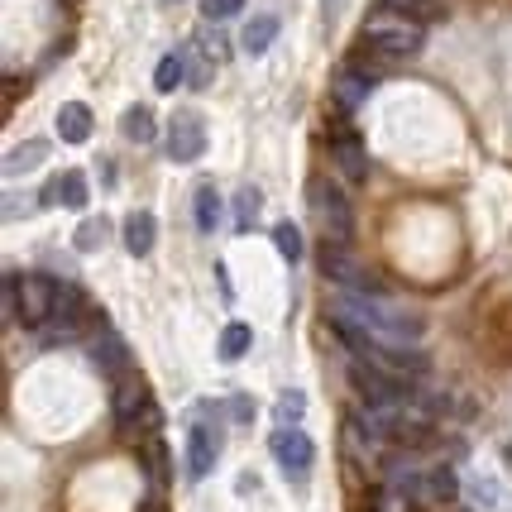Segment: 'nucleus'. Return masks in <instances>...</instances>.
Returning a JSON list of instances; mask_svg holds the SVG:
<instances>
[{
    "label": "nucleus",
    "instance_id": "obj_17",
    "mask_svg": "<svg viewBox=\"0 0 512 512\" xmlns=\"http://www.w3.org/2000/svg\"><path fill=\"white\" fill-rule=\"evenodd\" d=\"M369 91H374V77H364V72H340V77H335V101H340L345 111L364 106Z\"/></svg>",
    "mask_w": 512,
    "mask_h": 512
},
{
    "label": "nucleus",
    "instance_id": "obj_13",
    "mask_svg": "<svg viewBox=\"0 0 512 512\" xmlns=\"http://www.w3.org/2000/svg\"><path fill=\"white\" fill-rule=\"evenodd\" d=\"M91 106H82V101H67V106H58V139L63 144H87L91 139Z\"/></svg>",
    "mask_w": 512,
    "mask_h": 512
},
{
    "label": "nucleus",
    "instance_id": "obj_7",
    "mask_svg": "<svg viewBox=\"0 0 512 512\" xmlns=\"http://www.w3.org/2000/svg\"><path fill=\"white\" fill-rule=\"evenodd\" d=\"M316 264H321V273L331 278V283H340V288L350 292H379L374 283H369V273L350 259V249H340L335 240H326V245L316 249Z\"/></svg>",
    "mask_w": 512,
    "mask_h": 512
},
{
    "label": "nucleus",
    "instance_id": "obj_16",
    "mask_svg": "<svg viewBox=\"0 0 512 512\" xmlns=\"http://www.w3.org/2000/svg\"><path fill=\"white\" fill-rule=\"evenodd\" d=\"M120 134L130 139V144H154L158 139V120L149 106H130V111L120 115Z\"/></svg>",
    "mask_w": 512,
    "mask_h": 512
},
{
    "label": "nucleus",
    "instance_id": "obj_5",
    "mask_svg": "<svg viewBox=\"0 0 512 512\" xmlns=\"http://www.w3.org/2000/svg\"><path fill=\"white\" fill-rule=\"evenodd\" d=\"M350 383L364 393V402H369L374 412H383V407H402V402H407V383L388 379V374L369 369V364H359V359H350Z\"/></svg>",
    "mask_w": 512,
    "mask_h": 512
},
{
    "label": "nucleus",
    "instance_id": "obj_12",
    "mask_svg": "<svg viewBox=\"0 0 512 512\" xmlns=\"http://www.w3.org/2000/svg\"><path fill=\"white\" fill-rule=\"evenodd\" d=\"M331 158H335V168H340V173H345L350 182H364V178H369V154H364V144H359L355 134H335Z\"/></svg>",
    "mask_w": 512,
    "mask_h": 512
},
{
    "label": "nucleus",
    "instance_id": "obj_6",
    "mask_svg": "<svg viewBox=\"0 0 512 512\" xmlns=\"http://www.w3.org/2000/svg\"><path fill=\"white\" fill-rule=\"evenodd\" d=\"M206 154V120L197 111H178L168 120V158L173 163H197Z\"/></svg>",
    "mask_w": 512,
    "mask_h": 512
},
{
    "label": "nucleus",
    "instance_id": "obj_23",
    "mask_svg": "<svg viewBox=\"0 0 512 512\" xmlns=\"http://www.w3.org/2000/svg\"><path fill=\"white\" fill-rule=\"evenodd\" d=\"M273 245H278V254H283L288 264H302V230H297L292 221L273 225Z\"/></svg>",
    "mask_w": 512,
    "mask_h": 512
},
{
    "label": "nucleus",
    "instance_id": "obj_26",
    "mask_svg": "<svg viewBox=\"0 0 512 512\" xmlns=\"http://www.w3.org/2000/svg\"><path fill=\"white\" fill-rule=\"evenodd\" d=\"M273 412H278L283 422H302V412H307V393H297V388H288V393H278V402H273Z\"/></svg>",
    "mask_w": 512,
    "mask_h": 512
},
{
    "label": "nucleus",
    "instance_id": "obj_29",
    "mask_svg": "<svg viewBox=\"0 0 512 512\" xmlns=\"http://www.w3.org/2000/svg\"><path fill=\"white\" fill-rule=\"evenodd\" d=\"M426 493H431V498H441V503L455 498V469H436V474L426 479Z\"/></svg>",
    "mask_w": 512,
    "mask_h": 512
},
{
    "label": "nucleus",
    "instance_id": "obj_21",
    "mask_svg": "<svg viewBox=\"0 0 512 512\" xmlns=\"http://www.w3.org/2000/svg\"><path fill=\"white\" fill-rule=\"evenodd\" d=\"M259 206H264L259 187H240V192H235V230H254V221H259Z\"/></svg>",
    "mask_w": 512,
    "mask_h": 512
},
{
    "label": "nucleus",
    "instance_id": "obj_14",
    "mask_svg": "<svg viewBox=\"0 0 512 512\" xmlns=\"http://www.w3.org/2000/svg\"><path fill=\"white\" fill-rule=\"evenodd\" d=\"M158 240V221L154 211H130V221H125V249H130L134 259H144Z\"/></svg>",
    "mask_w": 512,
    "mask_h": 512
},
{
    "label": "nucleus",
    "instance_id": "obj_20",
    "mask_svg": "<svg viewBox=\"0 0 512 512\" xmlns=\"http://www.w3.org/2000/svg\"><path fill=\"white\" fill-rule=\"evenodd\" d=\"M182 82H187V53H168L154 72V87L158 91H178Z\"/></svg>",
    "mask_w": 512,
    "mask_h": 512
},
{
    "label": "nucleus",
    "instance_id": "obj_19",
    "mask_svg": "<svg viewBox=\"0 0 512 512\" xmlns=\"http://www.w3.org/2000/svg\"><path fill=\"white\" fill-rule=\"evenodd\" d=\"M211 72H216V58H211L201 44L187 48V87H192V91L211 87Z\"/></svg>",
    "mask_w": 512,
    "mask_h": 512
},
{
    "label": "nucleus",
    "instance_id": "obj_25",
    "mask_svg": "<svg viewBox=\"0 0 512 512\" xmlns=\"http://www.w3.org/2000/svg\"><path fill=\"white\" fill-rule=\"evenodd\" d=\"M192 211H197L201 230H216V225H221V197H216V187H201L197 201H192Z\"/></svg>",
    "mask_w": 512,
    "mask_h": 512
},
{
    "label": "nucleus",
    "instance_id": "obj_11",
    "mask_svg": "<svg viewBox=\"0 0 512 512\" xmlns=\"http://www.w3.org/2000/svg\"><path fill=\"white\" fill-rule=\"evenodd\" d=\"M48 154H53V144L48 139H24V144H15L10 154L0 158V173L15 182V178H29L34 168H44L48 163Z\"/></svg>",
    "mask_w": 512,
    "mask_h": 512
},
{
    "label": "nucleus",
    "instance_id": "obj_2",
    "mask_svg": "<svg viewBox=\"0 0 512 512\" xmlns=\"http://www.w3.org/2000/svg\"><path fill=\"white\" fill-rule=\"evenodd\" d=\"M426 39L422 20H412V15H398V10H374L364 29H359V44L379 48L383 58H407V53H417Z\"/></svg>",
    "mask_w": 512,
    "mask_h": 512
},
{
    "label": "nucleus",
    "instance_id": "obj_22",
    "mask_svg": "<svg viewBox=\"0 0 512 512\" xmlns=\"http://www.w3.org/2000/svg\"><path fill=\"white\" fill-rule=\"evenodd\" d=\"M379 10H398L412 20H441V0H379Z\"/></svg>",
    "mask_w": 512,
    "mask_h": 512
},
{
    "label": "nucleus",
    "instance_id": "obj_9",
    "mask_svg": "<svg viewBox=\"0 0 512 512\" xmlns=\"http://www.w3.org/2000/svg\"><path fill=\"white\" fill-rule=\"evenodd\" d=\"M312 206H316V216H321V225L331 230V240L340 235H350V225H355V216H350V201L340 197V187L335 182H326V178H316L312 182Z\"/></svg>",
    "mask_w": 512,
    "mask_h": 512
},
{
    "label": "nucleus",
    "instance_id": "obj_18",
    "mask_svg": "<svg viewBox=\"0 0 512 512\" xmlns=\"http://www.w3.org/2000/svg\"><path fill=\"white\" fill-rule=\"evenodd\" d=\"M53 197L63 201L67 211H87V201H91V192H87V178L72 168V173H63L58 178V187H53Z\"/></svg>",
    "mask_w": 512,
    "mask_h": 512
},
{
    "label": "nucleus",
    "instance_id": "obj_4",
    "mask_svg": "<svg viewBox=\"0 0 512 512\" xmlns=\"http://www.w3.org/2000/svg\"><path fill=\"white\" fill-rule=\"evenodd\" d=\"M111 417L120 431H134V422H154V398H149V383L139 374H120L111 398Z\"/></svg>",
    "mask_w": 512,
    "mask_h": 512
},
{
    "label": "nucleus",
    "instance_id": "obj_24",
    "mask_svg": "<svg viewBox=\"0 0 512 512\" xmlns=\"http://www.w3.org/2000/svg\"><path fill=\"white\" fill-rule=\"evenodd\" d=\"M249 340H254V331H249L245 321H230L221 335V359H240L249 355Z\"/></svg>",
    "mask_w": 512,
    "mask_h": 512
},
{
    "label": "nucleus",
    "instance_id": "obj_28",
    "mask_svg": "<svg viewBox=\"0 0 512 512\" xmlns=\"http://www.w3.org/2000/svg\"><path fill=\"white\" fill-rule=\"evenodd\" d=\"M96 359H101V364H106V359H125V345H120V335L106 331V326L96 331ZM106 369H111V364H106Z\"/></svg>",
    "mask_w": 512,
    "mask_h": 512
},
{
    "label": "nucleus",
    "instance_id": "obj_10",
    "mask_svg": "<svg viewBox=\"0 0 512 512\" xmlns=\"http://www.w3.org/2000/svg\"><path fill=\"white\" fill-rule=\"evenodd\" d=\"M216 455H221V431L211 422H197L187 431V479H206L216 469Z\"/></svg>",
    "mask_w": 512,
    "mask_h": 512
},
{
    "label": "nucleus",
    "instance_id": "obj_1",
    "mask_svg": "<svg viewBox=\"0 0 512 512\" xmlns=\"http://www.w3.org/2000/svg\"><path fill=\"white\" fill-rule=\"evenodd\" d=\"M340 321L359 326V331L369 335V340H379V345H402V350L422 335V316L398 307V302H388L383 292H350V297L340 302Z\"/></svg>",
    "mask_w": 512,
    "mask_h": 512
},
{
    "label": "nucleus",
    "instance_id": "obj_8",
    "mask_svg": "<svg viewBox=\"0 0 512 512\" xmlns=\"http://www.w3.org/2000/svg\"><path fill=\"white\" fill-rule=\"evenodd\" d=\"M268 450H273V460L288 469L292 479H302L307 469H312L316 460V446L307 431H297V426H283V431H273V441H268Z\"/></svg>",
    "mask_w": 512,
    "mask_h": 512
},
{
    "label": "nucleus",
    "instance_id": "obj_31",
    "mask_svg": "<svg viewBox=\"0 0 512 512\" xmlns=\"http://www.w3.org/2000/svg\"><path fill=\"white\" fill-rule=\"evenodd\" d=\"M340 5H345V0H321V15H326V24L340 15Z\"/></svg>",
    "mask_w": 512,
    "mask_h": 512
},
{
    "label": "nucleus",
    "instance_id": "obj_30",
    "mask_svg": "<svg viewBox=\"0 0 512 512\" xmlns=\"http://www.w3.org/2000/svg\"><path fill=\"white\" fill-rule=\"evenodd\" d=\"M101 235H111V221H87L82 230H77V249H96Z\"/></svg>",
    "mask_w": 512,
    "mask_h": 512
},
{
    "label": "nucleus",
    "instance_id": "obj_27",
    "mask_svg": "<svg viewBox=\"0 0 512 512\" xmlns=\"http://www.w3.org/2000/svg\"><path fill=\"white\" fill-rule=\"evenodd\" d=\"M245 10V0H201V20L221 24V20H235Z\"/></svg>",
    "mask_w": 512,
    "mask_h": 512
},
{
    "label": "nucleus",
    "instance_id": "obj_15",
    "mask_svg": "<svg viewBox=\"0 0 512 512\" xmlns=\"http://www.w3.org/2000/svg\"><path fill=\"white\" fill-rule=\"evenodd\" d=\"M278 29H283V20H278V15H259V20H249L245 24V39H240L249 58H264L268 48H273V39H278Z\"/></svg>",
    "mask_w": 512,
    "mask_h": 512
},
{
    "label": "nucleus",
    "instance_id": "obj_3",
    "mask_svg": "<svg viewBox=\"0 0 512 512\" xmlns=\"http://www.w3.org/2000/svg\"><path fill=\"white\" fill-rule=\"evenodd\" d=\"M58 292L63 288H58L48 273H15V312H20V321L29 331H39V326L53 321V312H58Z\"/></svg>",
    "mask_w": 512,
    "mask_h": 512
}]
</instances>
